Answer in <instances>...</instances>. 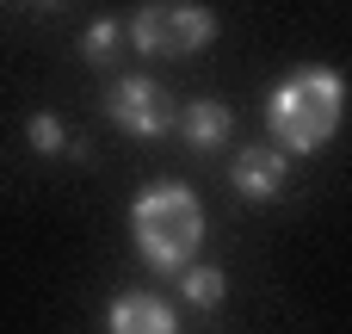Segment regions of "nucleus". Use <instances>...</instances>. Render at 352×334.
<instances>
[{
    "label": "nucleus",
    "mask_w": 352,
    "mask_h": 334,
    "mask_svg": "<svg viewBox=\"0 0 352 334\" xmlns=\"http://www.w3.org/2000/svg\"><path fill=\"white\" fill-rule=\"evenodd\" d=\"M340 105H346V87H340V74L334 68H297L278 93H272V105H266V124H272V149L285 155H309V149H322L334 130H340Z\"/></svg>",
    "instance_id": "f257e3e1"
},
{
    "label": "nucleus",
    "mask_w": 352,
    "mask_h": 334,
    "mask_svg": "<svg viewBox=\"0 0 352 334\" xmlns=\"http://www.w3.org/2000/svg\"><path fill=\"white\" fill-rule=\"evenodd\" d=\"M130 229H136V248L155 273H186L204 242V211L186 186H148L130 211Z\"/></svg>",
    "instance_id": "f03ea898"
},
{
    "label": "nucleus",
    "mask_w": 352,
    "mask_h": 334,
    "mask_svg": "<svg viewBox=\"0 0 352 334\" xmlns=\"http://www.w3.org/2000/svg\"><path fill=\"white\" fill-rule=\"evenodd\" d=\"M130 37H136L142 56H192L217 37V19L204 6H142Z\"/></svg>",
    "instance_id": "7ed1b4c3"
},
{
    "label": "nucleus",
    "mask_w": 352,
    "mask_h": 334,
    "mask_svg": "<svg viewBox=\"0 0 352 334\" xmlns=\"http://www.w3.org/2000/svg\"><path fill=\"white\" fill-rule=\"evenodd\" d=\"M105 112H111V124H124L130 136H161V130H173V99H167V87L148 81V74L118 81V87L105 93Z\"/></svg>",
    "instance_id": "20e7f679"
},
{
    "label": "nucleus",
    "mask_w": 352,
    "mask_h": 334,
    "mask_svg": "<svg viewBox=\"0 0 352 334\" xmlns=\"http://www.w3.org/2000/svg\"><path fill=\"white\" fill-rule=\"evenodd\" d=\"M291 180V161L278 149H241L235 155V192L241 198H278Z\"/></svg>",
    "instance_id": "39448f33"
},
{
    "label": "nucleus",
    "mask_w": 352,
    "mask_h": 334,
    "mask_svg": "<svg viewBox=\"0 0 352 334\" xmlns=\"http://www.w3.org/2000/svg\"><path fill=\"white\" fill-rule=\"evenodd\" d=\"M111 334H179V322L155 291H124L111 304Z\"/></svg>",
    "instance_id": "423d86ee"
},
{
    "label": "nucleus",
    "mask_w": 352,
    "mask_h": 334,
    "mask_svg": "<svg viewBox=\"0 0 352 334\" xmlns=\"http://www.w3.org/2000/svg\"><path fill=\"white\" fill-rule=\"evenodd\" d=\"M179 124H186V136H192L198 149H217V143L229 136V105H217V99H210V105H192Z\"/></svg>",
    "instance_id": "0eeeda50"
},
{
    "label": "nucleus",
    "mask_w": 352,
    "mask_h": 334,
    "mask_svg": "<svg viewBox=\"0 0 352 334\" xmlns=\"http://www.w3.org/2000/svg\"><path fill=\"white\" fill-rule=\"evenodd\" d=\"M179 291L210 310V304H223V273H217V267H186V273H179Z\"/></svg>",
    "instance_id": "6e6552de"
},
{
    "label": "nucleus",
    "mask_w": 352,
    "mask_h": 334,
    "mask_svg": "<svg viewBox=\"0 0 352 334\" xmlns=\"http://www.w3.org/2000/svg\"><path fill=\"white\" fill-rule=\"evenodd\" d=\"M25 136H31V149H43V155H50V149H62V124H56V118H50V112H37V118H31V130H25Z\"/></svg>",
    "instance_id": "1a4fd4ad"
},
{
    "label": "nucleus",
    "mask_w": 352,
    "mask_h": 334,
    "mask_svg": "<svg viewBox=\"0 0 352 334\" xmlns=\"http://www.w3.org/2000/svg\"><path fill=\"white\" fill-rule=\"evenodd\" d=\"M111 43H118V25H111V19H99V25L87 31V43H80V50L99 62V56H111Z\"/></svg>",
    "instance_id": "9d476101"
}]
</instances>
